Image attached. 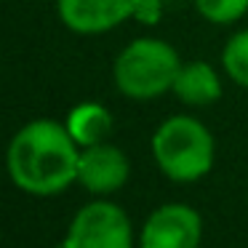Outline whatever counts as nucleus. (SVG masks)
Listing matches in <instances>:
<instances>
[{
	"label": "nucleus",
	"mask_w": 248,
	"mask_h": 248,
	"mask_svg": "<svg viewBox=\"0 0 248 248\" xmlns=\"http://www.w3.org/2000/svg\"><path fill=\"white\" fill-rule=\"evenodd\" d=\"M171 91L184 104L203 107V104H211L221 96V83L211 64H205V62H189V64H182Z\"/></svg>",
	"instance_id": "8"
},
{
	"label": "nucleus",
	"mask_w": 248,
	"mask_h": 248,
	"mask_svg": "<svg viewBox=\"0 0 248 248\" xmlns=\"http://www.w3.org/2000/svg\"><path fill=\"white\" fill-rule=\"evenodd\" d=\"M64 248H134V230L120 205L93 200L72 219Z\"/></svg>",
	"instance_id": "4"
},
{
	"label": "nucleus",
	"mask_w": 248,
	"mask_h": 248,
	"mask_svg": "<svg viewBox=\"0 0 248 248\" xmlns=\"http://www.w3.org/2000/svg\"><path fill=\"white\" fill-rule=\"evenodd\" d=\"M182 62L179 54L157 38H139L128 43L115 59V86L128 99H155L171 91Z\"/></svg>",
	"instance_id": "3"
},
{
	"label": "nucleus",
	"mask_w": 248,
	"mask_h": 248,
	"mask_svg": "<svg viewBox=\"0 0 248 248\" xmlns=\"http://www.w3.org/2000/svg\"><path fill=\"white\" fill-rule=\"evenodd\" d=\"M134 16L144 24H155L160 19V0H139Z\"/></svg>",
	"instance_id": "12"
},
{
	"label": "nucleus",
	"mask_w": 248,
	"mask_h": 248,
	"mask_svg": "<svg viewBox=\"0 0 248 248\" xmlns=\"http://www.w3.org/2000/svg\"><path fill=\"white\" fill-rule=\"evenodd\" d=\"M128 179V157L112 144H93L80 152L78 182L93 195H109Z\"/></svg>",
	"instance_id": "7"
},
{
	"label": "nucleus",
	"mask_w": 248,
	"mask_h": 248,
	"mask_svg": "<svg viewBox=\"0 0 248 248\" xmlns=\"http://www.w3.org/2000/svg\"><path fill=\"white\" fill-rule=\"evenodd\" d=\"M203 221L189 205L168 203L152 211L141 227V248H200Z\"/></svg>",
	"instance_id": "5"
},
{
	"label": "nucleus",
	"mask_w": 248,
	"mask_h": 248,
	"mask_svg": "<svg viewBox=\"0 0 248 248\" xmlns=\"http://www.w3.org/2000/svg\"><path fill=\"white\" fill-rule=\"evenodd\" d=\"M112 125L115 120L109 115V109L93 102L78 104L70 112V118H67V131L80 147H93V144L107 141V136L112 134Z\"/></svg>",
	"instance_id": "9"
},
{
	"label": "nucleus",
	"mask_w": 248,
	"mask_h": 248,
	"mask_svg": "<svg viewBox=\"0 0 248 248\" xmlns=\"http://www.w3.org/2000/svg\"><path fill=\"white\" fill-rule=\"evenodd\" d=\"M139 0H59V16L72 32H109L136 14Z\"/></svg>",
	"instance_id": "6"
},
{
	"label": "nucleus",
	"mask_w": 248,
	"mask_h": 248,
	"mask_svg": "<svg viewBox=\"0 0 248 248\" xmlns=\"http://www.w3.org/2000/svg\"><path fill=\"white\" fill-rule=\"evenodd\" d=\"M78 141L54 120H32L14 134L6 166L14 184L30 195H59L78 182Z\"/></svg>",
	"instance_id": "1"
},
{
	"label": "nucleus",
	"mask_w": 248,
	"mask_h": 248,
	"mask_svg": "<svg viewBox=\"0 0 248 248\" xmlns=\"http://www.w3.org/2000/svg\"><path fill=\"white\" fill-rule=\"evenodd\" d=\"M152 155L173 182H198L214 166V139L200 120L176 115L152 136Z\"/></svg>",
	"instance_id": "2"
},
{
	"label": "nucleus",
	"mask_w": 248,
	"mask_h": 248,
	"mask_svg": "<svg viewBox=\"0 0 248 248\" xmlns=\"http://www.w3.org/2000/svg\"><path fill=\"white\" fill-rule=\"evenodd\" d=\"M200 16H205L214 24L237 22L248 11V0H195Z\"/></svg>",
	"instance_id": "11"
},
{
	"label": "nucleus",
	"mask_w": 248,
	"mask_h": 248,
	"mask_svg": "<svg viewBox=\"0 0 248 248\" xmlns=\"http://www.w3.org/2000/svg\"><path fill=\"white\" fill-rule=\"evenodd\" d=\"M221 64L237 86L248 88V30L230 38V43L224 46V54H221Z\"/></svg>",
	"instance_id": "10"
}]
</instances>
